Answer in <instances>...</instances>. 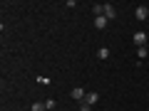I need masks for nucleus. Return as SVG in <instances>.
Returning a JSON list of instances; mask_svg holds the SVG:
<instances>
[{
	"mask_svg": "<svg viewBox=\"0 0 149 111\" xmlns=\"http://www.w3.org/2000/svg\"><path fill=\"white\" fill-rule=\"evenodd\" d=\"M132 40H134V45H137V47H144V45H147V32H142V30L134 32Z\"/></svg>",
	"mask_w": 149,
	"mask_h": 111,
	"instance_id": "f257e3e1",
	"label": "nucleus"
},
{
	"mask_svg": "<svg viewBox=\"0 0 149 111\" xmlns=\"http://www.w3.org/2000/svg\"><path fill=\"white\" fill-rule=\"evenodd\" d=\"M134 15H137V20H147V17H149V8H144V5H139L137 10H134Z\"/></svg>",
	"mask_w": 149,
	"mask_h": 111,
	"instance_id": "f03ea898",
	"label": "nucleus"
},
{
	"mask_svg": "<svg viewBox=\"0 0 149 111\" xmlns=\"http://www.w3.org/2000/svg\"><path fill=\"white\" fill-rule=\"evenodd\" d=\"M70 94H72V99H77V101H82V99H85V89H82V86H74V89L72 91H70Z\"/></svg>",
	"mask_w": 149,
	"mask_h": 111,
	"instance_id": "7ed1b4c3",
	"label": "nucleus"
},
{
	"mask_svg": "<svg viewBox=\"0 0 149 111\" xmlns=\"http://www.w3.org/2000/svg\"><path fill=\"white\" fill-rule=\"evenodd\" d=\"M104 17H107V20H114V17H117V10H114V5H109V3L104 5Z\"/></svg>",
	"mask_w": 149,
	"mask_h": 111,
	"instance_id": "20e7f679",
	"label": "nucleus"
},
{
	"mask_svg": "<svg viewBox=\"0 0 149 111\" xmlns=\"http://www.w3.org/2000/svg\"><path fill=\"white\" fill-rule=\"evenodd\" d=\"M97 101H100V94H97V91H87V96H85V104H97Z\"/></svg>",
	"mask_w": 149,
	"mask_h": 111,
	"instance_id": "39448f33",
	"label": "nucleus"
},
{
	"mask_svg": "<svg viewBox=\"0 0 149 111\" xmlns=\"http://www.w3.org/2000/svg\"><path fill=\"white\" fill-rule=\"evenodd\" d=\"M107 22H109V20H107L104 15H102V17H95V27H97V30H104V27H107Z\"/></svg>",
	"mask_w": 149,
	"mask_h": 111,
	"instance_id": "423d86ee",
	"label": "nucleus"
},
{
	"mask_svg": "<svg viewBox=\"0 0 149 111\" xmlns=\"http://www.w3.org/2000/svg\"><path fill=\"white\" fill-rule=\"evenodd\" d=\"M97 57H100V59H109V49H107V47H100V49H97Z\"/></svg>",
	"mask_w": 149,
	"mask_h": 111,
	"instance_id": "0eeeda50",
	"label": "nucleus"
},
{
	"mask_svg": "<svg viewBox=\"0 0 149 111\" xmlns=\"http://www.w3.org/2000/svg\"><path fill=\"white\" fill-rule=\"evenodd\" d=\"M30 109H32V111H47V109H45V101H35Z\"/></svg>",
	"mask_w": 149,
	"mask_h": 111,
	"instance_id": "6e6552de",
	"label": "nucleus"
},
{
	"mask_svg": "<svg viewBox=\"0 0 149 111\" xmlns=\"http://www.w3.org/2000/svg\"><path fill=\"white\" fill-rule=\"evenodd\" d=\"M55 106H57V101H55V99H47V101H45V109H47V111H52Z\"/></svg>",
	"mask_w": 149,
	"mask_h": 111,
	"instance_id": "1a4fd4ad",
	"label": "nucleus"
},
{
	"mask_svg": "<svg viewBox=\"0 0 149 111\" xmlns=\"http://www.w3.org/2000/svg\"><path fill=\"white\" fill-rule=\"evenodd\" d=\"M137 54H139V59H144V57L149 54V49H147V47H137Z\"/></svg>",
	"mask_w": 149,
	"mask_h": 111,
	"instance_id": "9d476101",
	"label": "nucleus"
},
{
	"mask_svg": "<svg viewBox=\"0 0 149 111\" xmlns=\"http://www.w3.org/2000/svg\"><path fill=\"white\" fill-rule=\"evenodd\" d=\"M80 111H92V106H90V104H85V101H82V106H80Z\"/></svg>",
	"mask_w": 149,
	"mask_h": 111,
	"instance_id": "9b49d317",
	"label": "nucleus"
},
{
	"mask_svg": "<svg viewBox=\"0 0 149 111\" xmlns=\"http://www.w3.org/2000/svg\"><path fill=\"white\" fill-rule=\"evenodd\" d=\"M147 8H149V5H147Z\"/></svg>",
	"mask_w": 149,
	"mask_h": 111,
	"instance_id": "f8f14e48",
	"label": "nucleus"
}]
</instances>
